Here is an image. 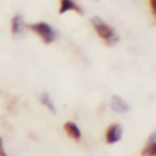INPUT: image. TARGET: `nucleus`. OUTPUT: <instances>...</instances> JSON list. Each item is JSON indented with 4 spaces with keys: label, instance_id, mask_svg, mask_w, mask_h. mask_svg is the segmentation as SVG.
Wrapping results in <instances>:
<instances>
[{
    "label": "nucleus",
    "instance_id": "nucleus-1",
    "mask_svg": "<svg viewBox=\"0 0 156 156\" xmlns=\"http://www.w3.org/2000/svg\"><path fill=\"white\" fill-rule=\"evenodd\" d=\"M92 26H93L94 32L97 33V36H99L107 45H115L119 41V36H118V33L115 32V29L111 27L107 22L103 21L99 16L92 18Z\"/></svg>",
    "mask_w": 156,
    "mask_h": 156
},
{
    "label": "nucleus",
    "instance_id": "nucleus-2",
    "mask_svg": "<svg viewBox=\"0 0 156 156\" xmlns=\"http://www.w3.org/2000/svg\"><path fill=\"white\" fill-rule=\"evenodd\" d=\"M29 29L32 32H34L41 40L45 44H51L56 40L58 34L55 32V29L47 22H37V23H32L29 25Z\"/></svg>",
    "mask_w": 156,
    "mask_h": 156
},
{
    "label": "nucleus",
    "instance_id": "nucleus-3",
    "mask_svg": "<svg viewBox=\"0 0 156 156\" xmlns=\"http://www.w3.org/2000/svg\"><path fill=\"white\" fill-rule=\"evenodd\" d=\"M122 134H123L122 126L118 123H114V125H111L107 129V132H105V141H107L108 144H115L122 138Z\"/></svg>",
    "mask_w": 156,
    "mask_h": 156
},
{
    "label": "nucleus",
    "instance_id": "nucleus-4",
    "mask_svg": "<svg viewBox=\"0 0 156 156\" xmlns=\"http://www.w3.org/2000/svg\"><path fill=\"white\" fill-rule=\"evenodd\" d=\"M69 11H74V12L82 14V8L77 4L74 0H60V7H59V14H65Z\"/></svg>",
    "mask_w": 156,
    "mask_h": 156
},
{
    "label": "nucleus",
    "instance_id": "nucleus-5",
    "mask_svg": "<svg viewBox=\"0 0 156 156\" xmlns=\"http://www.w3.org/2000/svg\"><path fill=\"white\" fill-rule=\"evenodd\" d=\"M111 108H112L115 112H118V114H125V112L129 111L130 107H129V104L122 99V97L112 96V99H111Z\"/></svg>",
    "mask_w": 156,
    "mask_h": 156
},
{
    "label": "nucleus",
    "instance_id": "nucleus-6",
    "mask_svg": "<svg viewBox=\"0 0 156 156\" xmlns=\"http://www.w3.org/2000/svg\"><path fill=\"white\" fill-rule=\"evenodd\" d=\"M141 155L143 156H156V136H155V133L151 134L148 144H147L145 148L143 149Z\"/></svg>",
    "mask_w": 156,
    "mask_h": 156
},
{
    "label": "nucleus",
    "instance_id": "nucleus-7",
    "mask_svg": "<svg viewBox=\"0 0 156 156\" xmlns=\"http://www.w3.org/2000/svg\"><path fill=\"white\" fill-rule=\"evenodd\" d=\"M65 130L71 138H74V140H80L81 138V130L74 122H66Z\"/></svg>",
    "mask_w": 156,
    "mask_h": 156
},
{
    "label": "nucleus",
    "instance_id": "nucleus-8",
    "mask_svg": "<svg viewBox=\"0 0 156 156\" xmlns=\"http://www.w3.org/2000/svg\"><path fill=\"white\" fill-rule=\"evenodd\" d=\"M25 29V23L22 21V16L21 15H15L11 21V32L14 34H21Z\"/></svg>",
    "mask_w": 156,
    "mask_h": 156
},
{
    "label": "nucleus",
    "instance_id": "nucleus-9",
    "mask_svg": "<svg viewBox=\"0 0 156 156\" xmlns=\"http://www.w3.org/2000/svg\"><path fill=\"white\" fill-rule=\"evenodd\" d=\"M40 101H41V104H43V105H45L47 110H49L52 114H55V111H56V110H55V104H54V101H52L49 93L43 92V93H41V96H40Z\"/></svg>",
    "mask_w": 156,
    "mask_h": 156
},
{
    "label": "nucleus",
    "instance_id": "nucleus-10",
    "mask_svg": "<svg viewBox=\"0 0 156 156\" xmlns=\"http://www.w3.org/2000/svg\"><path fill=\"white\" fill-rule=\"evenodd\" d=\"M0 156H8L7 152H5V149H4V147H3V140L2 138H0Z\"/></svg>",
    "mask_w": 156,
    "mask_h": 156
}]
</instances>
